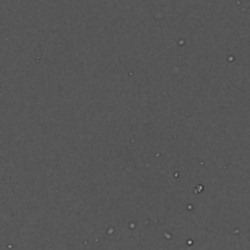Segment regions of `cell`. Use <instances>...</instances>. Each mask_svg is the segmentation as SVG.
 Returning <instances> with one entry per match:
<instances>
[]
</instances>
